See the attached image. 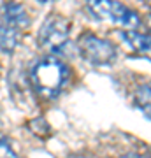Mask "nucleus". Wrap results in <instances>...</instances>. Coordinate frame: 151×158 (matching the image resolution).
Masks as SVG:
<instances>
[{
  "label": "nucleus",
  "instance_id": "obj_1",
  "mask_svg": "<svg viewBox=\"0 0 151 158\" xmlns=\"http://www.w3.org/2000/svg\"><path fill=\"white\" fill-rule=\"evenodd\" d=\"M70 79V69L55 56L40 58L30 70L34 90L42 98H55L62 93Z\"/></svg>",
  "mask_w": 151,
  "mask_h": 158
},
{
  "label": "nucleus",
  "instance_id": "obj_2",
  "mask_svg": "<svg viewBox=\"0 0 151 158\" xmlns=\"http://www.w3.org/2000/svg\"><path fill=\"white\" fill-rule=\"evenodd\" d=\"M86 7L97 19L116 23L127 30H135L141 25L139 14L118 0H86Z\"/></svg>",
  "mask_w": 151,
  "mask_h": 158
},
{
  "label": "nucleus",
  "instance_id": "obj_3",
  "mask_svg": "<svg viewBox=\"0 0 151 158\" xmlns=\"http://www.w3.org/2000/svg\"><path fill=\"white\" fill-rule=\"evenodd\" d=\"M70 28L72 25L65 16L60 14H51L44 19V23L39 28V40L40 48L51 51V53H60L67 46L69 37H70Z\"/></svg>",
  "mask_w": 151,
  "mask_h": 158
},
{
  "label": "nucleus",
  "instance_id": "obj_4",
  "mask_svg": "<svg viewBox=\"0 0 151 158\" xmlns=\"http://www.w3.org/2000/svg\"><path fill=\"white\" fill-rule=\"evenodd\" d=\"M81 56L91 65H109L116 60V48L111 40L97 37L93 34H83L78 40Z\"/></svg>",
  "mask_w": 151,
  "mask_h": 158
},
{
  "label": "nucleus",
  "instance_id": "obj_5",
  "mask_svg": "<svg viewBox=\"0 0 151 158\" xmlns=\"http://www.w3.org/2000/svg\"><path fill=\"white\" fill-rule=\"evenodd\" d=\"M120 37L125 44L128 46V49L139 56L146 58L151 62V35L148 34H141V32H135V30H125V32H120Z\"/></svg>",
  "mask_w": 151,
  "mask_h": 158
},
{
  "label": "nucleus",
  "instance_id": "obj_6",
  "mask_svg": "<svg viewBox=\"0 0 151 158\" xmlns=\"http://www.w3.org/2000/svg\"><path fill=\"white\" fill-rule=\"evenodd\" d=\"M2 16H4V21L14 25L16 28L23 30L30 25V18H28V12L25 11V7L18 2H7L4 9H2Z\"/></svg>",
  "mask_w": 151,
  "mask_h": 158
},
{
  "label": "nucleus",
  "instance_id": "obj_7",
  "mask_svg": "<svg viewBox=\"0 0 151 158\" xmlns=\"http://www.w3.org/2000/svg\"><path fill=\"white\" fill-rule=\"evenodd\" d=\"M19 44V28L7 21H0V49L12 53Z\"/></svg>",
  "mask_w": 151,
  "mask_h": 158
},
{
  "label": "nucleus",
  "instance_id": "obj_8",
  "mask_svg": "<svg viewBox=\"0 0 151 158\" xmlns=\"http://www.w3.org/2000/svg\"><path fill=\"white\" fill-rule=\"evenodd\" d=\"M135 104L151 119V83H142L135 90Z\"/></svg>",
  "mask_w": 151,
  "mask_h": 158
},
{
  "label": "nucleus",
  "instance_id": "obj_9",
  "mask_svg": "<svg viewBox=\"0 0 151 158\" xmlns=\"http://www.w3.org/2000/svg\"><path fill=\"white\" fill-rule=\"evenodd\" d=\"M28 127H30V130L34 132L37 137H48L49 135V127H48V123H46L42 118H35V119H32L30 123H28Z\"/></svg>",
  "mask_w": 151,
  "mask_h": 158
},
{
  "label": "nucleus",
  "instance_id": "obj_10",
  "mask_svg": "<svg viewBox=\"0 0 151 158\" xmlns=\"http://www.w3.org/2000/svg\"><path fill=\"white\" fill-rule=\"evenodd\" d=\"M0 158H18L14 149H12L4 139H0Z\"/></svg>",
  "mask_w": 151,
  "mask_h": 158
},
{
  "label": "nucleus",
  "instance_id": "obj_11",
  "mask_svg": "<svg viewBox=\"0 0 151 158\" xmlns=\"http://www.w3.org/2000/svg\"><path fill=\"white\" fill-rule=\"evenodd\" d=\"M144 25H146V30H148V34L151 35V14H148V16H146Z\"/></svg>",
  "mask_w": 151,
  "mask_h": 158
},
{
  "label": "nucleus",
  "instance_id": "obj_12",
  "mask_svg": "<svg viewBox=\"0 0 151 158\" xmlns=\"http://www.w3.org/2000/svg\"><path fill=\"white\" fill-rule=\"evenodd\" d=\"M120 158H142V156L135 155V153H128V155H123V156H120Z\"/></svg>",
  "mask_w": 151,
  "mask_h": 158
},
{
  "label": "nucleus",
  "instance_id": "obj_13",
  "mask_svg": "<svg viewBox=\"0 0 151 158\" xmlns=\"http://www.w3.org/2000/svg\"><path fill=\"white\" fill-rule=\"evenodd\" d=\"M37 2H40V4H48V2H55V0H37Z\"/></svg>",
  "mask_w": 151,
  "mask_h": 158
}]
</instances>
